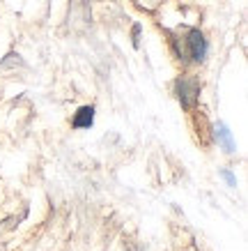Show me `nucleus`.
I'll return each instance as SVG.
<instances>
[{"label":"nucleus","mask_w":248,"mask_h":251,"mask_svg":"<svg viewBox=\"0 0 248 251\" xmlns=\"http://www.w3.org/2000/svg\"><path fill=\"white\" fill-rule=\"evenodd\" d=\"M92 122H94V106H81L76 111L71 125H74L76 129H90Z\"/></svg>","instance_id":"obj_3"},{"label":"nucleus","mask_w":248,"mask_h":251,"mask_svg":"<svg viewBox=\"0 0 248 251\" xmlns=\"http://www.w3.org/2000/svg\"><path fill=\"white\" fill-rule=\"evenodd\" d=\"M175 95L180 99V104L186 111L198 104V97H200V83H198V78L193 76H180L175 81Z\"/></svg>","instance_id":"obj_1"},{"label":"nucleus","mask_w":248,"mask_h":251,"mask_svg":"<svg viewBox=\"0 0 248 251\" xmlns=\"http://www.w3.org/2000/svg\"><path fill=\"white\" fill-rule=\"evenodd\" d=\"M216 138L221 141V145L225 148V152H234V141H232V134H230V129H227L225 125L221 122L216 127Z\"/></svg>","instance_id":"obj_4"},{"label":"nucleus","mask_w":248,"mask_h":251,"mask_svg":"<svg viewBox=\"0 0 248 251\" xmlns=\"http://www.w3.org/2000/svg\"><path fill=\"white\" fill-rule=\"evenodd\" d=\"M184 39H186V49H188V60L203 62L204 55H207V39H204L203 32L193 28V30H188L184 35Z\"/></svg>","instance_id":"obj_2"},{"label":"nucleus","mask_w":248,"mask_h":251,"mask_svg":"<svg viewBox=\"0 0 248 251\" xmlns=\"http://www.w3.org/2000/svg\"><path fill=\"white\" fill-rule=\"evenodd\" d=\"M223 177H225V180H227L230 184H232V187L237 184V180H234V175H232V173H227V171H223Z\"/></svg>","instance_id":"obj_5"}]
</instances>
